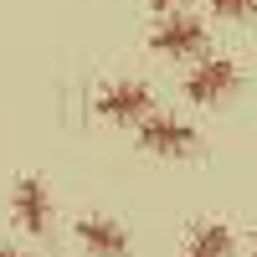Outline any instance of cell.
Masks as SVG:
<instances>
[{
  "label": "cell",
  "mask_w": 257,
  "mask_h": 257,
  "mask_svg": "<svg viewBox=\"0 0 257 257\" xmlns=\"http://www.w3.org/2000/svg\"><path fill=\"white\" fill-rule=\"evenodd\" d=\"M206 11L216 21H252L257 16V0H206Z\"/></svg>",
  "instance_id": "8"
},
{
  "label": "cell",
  "mask_w": 257,
  "mask_h": 257,
  "mask_svg": "<svg viewBox=\"0 0 257 257\" xmlns=\"http://www.w3.org/2000/svg\"><path fill=\"white\" fill-rule=\"evenodd\" d=\"M0 257H31V252H21V247H0Z\"/></svg>",
  "instance_id": "10"
},
{
  "label": "cell",
  "mask_w": 257,
  "mask_h": 257,
  "mask_svg": "<svg viewBox=\"0 0 257 257\" xmlns=\"http://www.w3.org/2000/svg\"><path fill=\"white\" fill-rule=\"evenodd\" d=\"M149 52L165 57V62H196L206 52V26L185 11H165L149 31Z\"/></svg>",
  "instance_id": "2"
},
{
  "label": "cell",
  "mask_w": 257,
  "mask_h": 257,
  "mask_svg": "<svg viewBox=\"0 0 257 257\" xmlns=\"http://www.w3.org/2000/svg\"><path fill=\"white\" fill-rule=\"evenodd\" d=\"M139 149L155 155V160H190L201 149V134L175 113H149L139 123Z\"/></svg>",
  "instance_id": "4"
},
{
  "label": "cell",
  "mask_w": 257,
  "mask_h": 257,
  "mask_svg": "<svg viewBox=\"0 0 257 257\" xmlns=\"http://www.w3.org/2000/svg\"><path fill=\"white\" fill-rule=\"evenodd\" d=\"M149 6H155V11L165 16V11H180V6H185V0H149Z\"/></svg>",
  "instance_id": "9"
},
{
  "label": "cell",
  "mask_w": 257,
  "mask_h": 257,
  "mask_svg": "<svg viewBox=\"0 0 257 257\" xmlns=\"http://www.w3.org/2000/svg\"><path fill=\"white\" fill-rule=\"evenodd\" d=\"M242 88V67L231 57H196V67L185 72V98L196 108H216Z\"/></svg>",
  "instance_id": "3"
},
{
  "label": "cell",
  "mask_w": 257,
  "mask_h": 257,
  "mask_svg": "<svg viewBox=\"0 0 257 257\" xmlns=\"http://www.w3.org/2000/svg\"><path fill=\"white\" fill-rule=\"evenodd\" d=\"M93 113L103 123H144L149 113H155V88L139 77H113V82H103V88L93 93Z\"/></svg>",
  "instance_id": "1"
},
{
  "label": "cell",
  "mask_w": 257,
  "mask_h": 257,
  "mask_svg": "<svg viewBox=\"0 0 257 257\" xmlns=\"http://www.w3.org/2000/svg\"><path fill=\"white\" fill-rule=\"evenodd\" d=\"M252 257H257V242H252Z\"/></svg>",
  "instance_id": "11"
},
{
  "label": "cell",
  "mask_w": 257,
  "mask_h": 257,
  "mask_svg": "<svg viewBox=\"0 0 257 257\" xmlns=\"http://www.w3.org/2000/svg\"><path fill=\"white\" fill-rule=\"evenodd\" d=\"M231 252H237L231 226H226V221H201V226L185 237V252H180V257H231Z\"/></svg>",
  "instance_id": "7"
},
{
  "label": "cell",
  "mask_w": 257,
  "mask_h": 257,
  "mask_svg": "<svg viewBox=\"0 0 257 257\" xmlns=\"http://www.w3.org/2000/svg\"><path fill=\"white\" fill-rule=\"evenodd\" d=\"M52 185L41 175H21L11 185V221L26 231V237H52Z\"/></svg>",
  "instance_id": "5"
},
{
  "label": "cell",
  "mask_w": 257,
  "mask_h": 257,
  "mask_svg": "<svg viewBox=\"0 0 257 257\" xmlns=\"http://www.w3.org/2000/svg\"><path fill=\"white\" fill-rule=\"evenodd\" d=\"M72 237L88 257H128V231L113 216H82L72 226Z\"/></svg>",
  "instance_id": "6"
}]
</instances>
